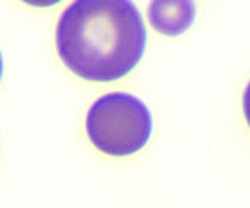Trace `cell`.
<instances>
[{
    "label": "cell",
    "instance_id": "obj_1",
    "mask_svg": "<svg viewBox=\"0 0 250 208\" xmlns=\"http://www.w3.org/2000/svg\"><path fill=\"white\" fill-rule=\"evenodd\" d=\"M147 33L129 0H77L65 8L56 30L64 65L83 80L115 82L141 62Z\"/></svg>",
    "mask_w": 250,
    "mask_h": 208
},
{
    "label": "cell",
    "instance_id": "obj_4",
    "mask_svg": "<svg viewBox=\"0 0 250 208\" xmlns=\"http://www.w3.org/2000/svg\"><path fill=\"white\" fill-rule=\"evenodd\" d=\"M244 114H245V121H247V124L250 127V82L244 91Z\"/></svg>",
    "mask_w": 250,
    "mask_h": 208
},
{
    "label": "cell",
    "instance_id": "obj_5",
    "mask_svg": "<svg viewBox=\"0 0 250 208\" xmlns=\"http://www.w3.org/2000/svg\"><path fill=\"white\" fill-rule=\"evenodd\" d=\"M3 75V60H2V54H0V78Z\"/></svg>",
    "mask_w": 250,
    "mask_h": 208
},
{
    "label": "cell",
    "instance_id": "obj_2",
    "mask_svg": "<svg viewBox=\"0 0 250 208\" xmlns=\"http://www.w3.org/2000/svg\"><path fill=\"white\" fill-rule=\"evenodd\" d=\"M85 124L93 146L111 156H128L143 150L152 134L149 107L128 93L98 98L88 109Z\"/></svg>",
    "mask_w": 250,
    "mask_h": 208
},
{
    "label": "cell",
    "instance_id": "obj_3",
    "mask_svg": "<svg viewBox=\"0 0 250 208\" xmlns=\"http://www.w3.org/2000/svg\"><path fill=\"white\" fill-rule=\"evenodd\" d=\"M149 21L160 35L178 36L185 33L195 21V3L180 2H152L149 5Z\"/></svg>",
    "mask_w": 250,
    "mask_h": 208
}]
</instances>
